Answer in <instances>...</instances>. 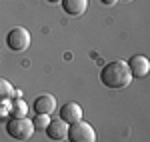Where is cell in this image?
Instances as JSON below:
<instances>
[{"mask_svg": "<svg viewBox=\"0 0 150 142\" xmlns=\"http://www.w3.org/2000/svg\"><path fill=\"white\" fill-rule=\"evenodd\" d=\"M100 82L106 88H112V90L126 88L128 84L132 82V72L128 68V62H124V60L108 62L100 72Z\"/></svg>", "mask_w": 150, "mask_h": 142, "instance_id": "6da1fadb", "label": "cell"}, {"mask_svg": "<svg viewBox=\"0 0 150 142\" xmlns=\"http://www.w3.org/2000/svg\"><path fill=\"white\" fill-rule=\"evenodd\" d=\"M6 130L14 140H28L34 134V124L26 116H12L6 124Z\"/></svg>", "mask_w": 150, "mask_h": 142, "instance_id": "7a4b0ae2", "label": "cell"}, {"mask_svg": "<svg viewBox=\"0 0 150 142\" xmlns=\"http://www.w3.org/2000/svg\"><path fill=\"white\" fill-rule=\"evenodd\" d=\"M66 138L70 142H96V132L94 128L84 122V120H78L74 124H68V134Z\"/></svg>", "mask_w": 150, "mask_h": 142, "instance_id": "3957f363", "label": "cell"}, {"mask_svg": "<svg viewBox=\"0 0 150 142\" xmlns=\"http://www.w3.org/2000/svg\"><path fill=\"white\" fill-rule=\"evenodd\" d=\"M6 44L14 52H24L26 48L30 46V34H28V30L22 28V26L12 28L10 32L6 34Z\"/></svg>", "mask_w": 150, "mask_h": 142, "instance_id": "277c9868", "label": "cell"}, {"mask_svg": "<svg viewBox=\"0 0 150 142\" xmlns=\"http://www.w3.org/2000/svg\"><path fill=\"white\" fill-rule=\"evenodd\" d=\"M128 68L132 72V78H134V76H136V78H144L150 72V62H148L146 56L136 54V56H132V58L128 60Z\"/></svg>", "mask_w": 150, "mask_h": 142, "instance_id": "5b68a950", "label": "cell"}, {"mask_svg": "<svg viewBox=\"0 0 150 142\" xmlns=\"http://www.w3.org/2000/svg\"><path fill=\"white\" fill-rule=\"evenodd\" d=\"M60 120L66 124H74V122L82 120V108L76 102H66L60 108Z\"/></svg>", "mask_w": 150, "mask_h": 142, "instance_id": "8992f818", "label": "cell"}, {"mask_svg": "<svg viewBox=\"0 0 150 142\" xmlns=\"http://www.w3.org/2000/svg\"><path fill=\"white\" fill-rule=\"evenodd\" d=\"M54 108H56V98L54 96H50V94H40V96H36V100H34V110H36V114H52L54 112Z\"/></svg>", "mask_w": 150, "mask_h": 142, "instance_id": "52a82bcc", "label": "cell"}, {"mask_svg": "<svg viewBox=\"0 0 150 142\" xmlns=\"http://www.w3.org/2000/svg\"><path fill=\"white\" fill-rule=\"evenodd\" d=\"M46 134L50 140H64L68 134V124L62 120H50L46 126Z\"/></svg>", "mask_w": 150, "mask_h": 142, "instance_id": "ba28073f", "label": "cell"}, {"mask_svg": "<svg viewBox=\"0 0 150 142\" xmlns=\"http://www.w3.org/2000/svg\"><path fill=\"white\" fill-rule=\"evenodd\" d=\"M62 8L70 16H80L88 8V0H62Z\"/></svg>", "mask_w": 150, "mask_h": 142, "instance_id": "9c48e42d", "label": "cell"}, {"mask_svg": "<svg viewBox=\"0 0 150 142\" xmlns=\"http://www.w3.org/2000/svg\"><path fill=\"white\" fill-rule=\"evenodd\" d=\"M26 110H28V106H26L24 100H14V102H10L12 116H26Z\"/></svg>", "mask_w": 150, "mask_h": 142, "instance_id": "30bf717a", "label": "cell"}, {"mask_svg": "<svg viewBox=\"0 0 150 142\" xmlns=\"http://www.w3.org/2000/svg\"><path fill=\"white\" fill-rule=\"evenodd\" d=\"M10 94H12L10 82H6V80L0 78V100H8V96H10Z\"/></svg>", "mask_w": 150, "mask_h": 142, "instance_id": "8fae6325", "label": "cell"}, {"mask_svg": "<svg viewBox=\"0 0 150 142\" xmlns=\"http://www.w3.org/2000/svg\"><path fill=\"white\" fill-rule=\"evenodd\" d=\"M48 122H50V118H48L46 114H38L32 124H34V128H38V130H44V128L48 126Z\"/></svg>", "mask_w": 150, "mask_h": 142, "instance_id": "7c38bea8", "label": "cell"}, {"mask_svg": "<svg viewBox=\"0 0 150 142\" xmlns=\"http://www.w3.org/2000/svg\"><path fill=\"white\" fill-rule=\"evenodd\" d=\"M104 2H106V4H112V2H114V0H104Z\"/></svg>", "mask_w": 150, "mask_h": 142, "instance_id": "4fadbf2b", "label": "cell"}, {"mask_svg": "<svg viewBox=\"0 0 150 142\" xmlns=\"http://www.w3.org/2000/svg\"><path fill=\"white\" fill-rule=\"evenodd\" d=\"M48 2H60V0H48Z\"/></svg>", "mask_w": 150, "mask_h": 142, "instance_id": "5bb4252c", "label": "cell"}, {"mask_svg": "<svg viewBox=\"0 0 150 142\" xmlns=\"http://www.w3.org/2000/svg\"><path fill=\"white\" fill-rule=\"evenodd\" d=\"M124 2H130V0H124Z\"/></svg>", "mask_w": 150, "mask_h": 142, "instance_id": "9a60e30c", "label": "cell"}]
</instances>
